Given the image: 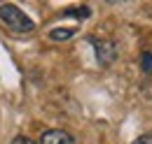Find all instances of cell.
<instances>
[{
    "mask_svg": "<svg viewBox=\"0 0 152 144\" xmlns=\"http://www.w3.org/2000/svg\"><path fill=\"white\" fill-rule=\"evenodd\" d=\"M0 21L10 30H14V33H31L35 28V23L31 21V17L23 14L17 5H10V2L0 5Z\"/></svg>",
    "mask_w": 152,
    "mask_h": 144,
    "instance_id": "6da1fadb",
    "label": "cell"
},
{
    "mask_svg": "<svg viewBox=\"0 0 152 144\" xmlns=\"http://www.w3.org/2000/svg\"><path fill=\"white\" fill-rule=\"evenodd\" d=\"M91 40V44H94L96 49V58H98V63L105 68V65H110L115 63V58H117V47H115L113 40H98V37H89Z\"/></svg>",
    "mask_w": 152,
    "mask_h": 144,
    "instance_id": "7a4b0ae2",
    "label": "cell"
},
{
    "mask_svg": "<svg viewBox=\"0 0 152 144\" xmlns=\"http://www.w3.org/2000/svg\"><path fill=\"white\" fill-rule=\"evenodd\" d=\"M40 144H75V137L66 130H47L42 132Z\"/></svg>",
    "mask_w": 152,
    "mask_h": 144,
    "instance_id": "3957f363",
    "label": "cell"
},
{
    "mask_svg": "<svg viewBox=\"0 0 152 144\" xmlns=\"http://www.w3.org/2000/svg\"><path fill=\"white\" fill-rule=\"evenodd\" d=\"M73 35H75V28H54L49 33V37L54 42H63V40H68V37H73Z\"/></svg>",
    "mask_w": 152,
    "mask_h": 144,
    "instance_id": "277c9868",
    "label": "cell"
},
{
    "mask_svg": "<svg viewBox=\"0 0 152 144\" xmlns=\"http://www.w3.org/2000/svg\"><path fill=\"white\" fill-rule=\"evenodd\" d=\"M140 70L145 72L148 77H152V54L150 51H143L140 54Z\"/></svg>",
    "mask_w": 152,
    "mask_h": 144,
    "instance_id": "5b68a950",
    "label": "cell"
},
{
    "mask_svg": "<svg viewBox=\"0 0 152 144\" xmlns=\"http://www.w3.org/2000/svg\"><path fill=\"white\" fill-rule=\"evenodd\" d=\"M12 144H35L31 137H23V135H19V137H14L12 140Z\"/></svg>",
    "mask_w": 152,
    "mask_h": 144,
    "instance_id": "8992f818",
    "label": "cell"
},
{
    "mask_svg": "<svg viewBox=\"0 0 152 144\" xmlns=\"http://www.w3.org/2000/svg\"><path fill=\"white\" fill-rule=\"evenodd\" d=\"M133 144H152V135H143V137H138Z\"/></svg>",
    "mask_w": 152,
    "mask_h": 144,
    "instance_id": "52a82bcc",
    "label": "cell"
}]
</instances>
